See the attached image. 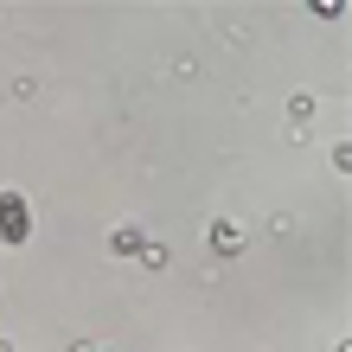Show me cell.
<instances>
[{
	"mask_svg": "<svg viewBox=\"0 0 352 352\" xmlns=\"http://www.w3.org/2000/svg\"><path fill=\"white\" fill-rule=\"evenodd\" d=\"M26 231H32L26 199H19V192H0V243H26Z\"/></svg>",
	"mask_w": 352,
	"mask_h": 352,
	"instance_id": "cell-1",
	"label": "cell"
},
{
	"mask_svg": "<svg viewBox=\"0 0 352 352\" xmlns=\"http://www.w3.org/2000/svg\"><path fill=\"white\" fill-rule=\"evenodd\" d=\"M109 250H116V256H141V250H148V237H141L135 224H122V231L109 237Z\"/></svg>",
	"mask_w": 352,
	"mask_h": 352,
	"instance_id": "cell-2",
	"label": "cell"
},
{
	"mask_svg": "<svg viewBox=\"0 0 352 352\" xmlns=\"http://www.w3.org/2000/svg\"><path fill=\"white\" fill-rule=\"evenodd\" d=\"M212 250L218 256H237L243 250V231H237V224H212Z\"/></svg>",
	"mask_w": 352,
	"mask_h": 352,
	"instance_id": "cell-3",
	"label": "cell"
},
{
	"mask_svg": "<svg viewBox=\"0 0 352 352\" xmlns=\"http://www.w3.org/2000/svg\"><path fill=\"white\" fill-rule=\"evenodd\" d=\"M71 352H109V346H96V340H84V346H71Z\"/></svg>",
	"mask_w": 352,
	"mask_h": 352,
	"instance_id": "cell-4",
	"label": "cell"
},
{
	"mask_svg": "<svg viewBox=\"0 0 352 352\" xmlns=\"http://www.w3.org/2000/svg\"><path fill=\"white\" fill-rule=\"evenodd\" d=\"M0 352H7V346H0Z\"/></svg>",
	"mask_w": 352,
	"mask_h": 352,
	"instance_id": "cell-5",
	"label": "cell"
}]
</instances>
